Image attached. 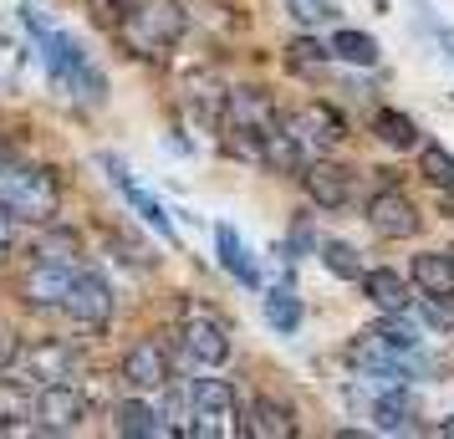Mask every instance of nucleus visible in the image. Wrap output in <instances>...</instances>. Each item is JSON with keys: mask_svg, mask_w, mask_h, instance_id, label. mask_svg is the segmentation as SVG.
<instances>
[{"mask_svg": "<svg viewBox=\"0 0 454 439\" xmlns=\"http://www.w3.org/2000/svg\"><path fill=\"white\" fill-rule=\"evenodd\" d=\"M291 133H296L307 148H332V144H342V138H348V123H342V113H337V107L307 103V107H296Z\"/></svg>", "mask_w": 454, "mask_h": 439, "instance_id": "obj_11", "label": "nucleus"}, {"mask_svg": "<svg viewBox=\"0 0 454 439\" xmlns=\"http://www.w3.org/2000/svg\"><path fill=\"white\" fill-rule=\"evenodd\" d=\"M419 174H424L434 189H454V153L444 144H424L419 148Z\"/></svg>", "mask_w": 454, "mask_h": 439, "instance_id": "obj_26", "label": "nucleus"}, {"mask_svg": "<svg viewBox=\"0 0 454 439\" xmlns=\"http://www.w3.org/2000/svg\"><path fill=\"white\" fill-rule=\"evenodd\" d=\"M286 16L296 26L317 31V26H327L332 16H337V5H332V0H286Z\"/></svg>", "mask_w": 454, "mask_h": 439, "instance_id": "obj_28", "label": "nucleus"}, {"mask_svg": "<svg viewBox=\"0 0 454 439\" xmlns=\"http://www.w3.org/2000/svg\"><path fill=\"white\" fill-rule=\"evenodd\" d=\"M240 435H255V439H286L296 435V419L281 398H255L240 419Z\"/></svg>", "mask_w": 454, "mask_h": 439, "instance_id": "obj_15", "label": "nucleus"}, {"mask_svg": "<svg viewBox=\"0 0 454 439\" xmlns=\"http://www.w3.org/2000/svg\"><path fill=\"white\" fill-rule=\"evenodd\" d=\"M113 424H118V435H133V439H144V435H168L164 414H159L153 404H144V398H123Z\"/></svg>", "mask_w": 454, "mask_h": 439, "instance_id": "obj_21", "label": "nucleus"}, {"mask_svg": "<svg viewBox=\"0 0 454 439\" xmlns=\"http://www.w3.org/2000/svg\"><path fill=\"white\" fill-rule=\"evenodd\" d=\"M372 333L383 337L388 348H398V353H419V342H424V337H419V322H413V317H403V312H388L378 327H372Z\"/></svg>", "mask_w": 454, "mask_h": 439, "instance_id": "obj_27", "label": "nucleus"}, {"mask_svg": "<svg viewBox=\"0 0 454 439\" xmlns=\"http://www.w3.org/2000/svg\"><path fill=\"white\" fill-rule=\"evenodd\" d=\"M184 5L179 0H138V5H128V16L118 21V36L133 57H168L179 36H184Z\"/></svg>", "mask_w": 454, "mask_h": 439, "instance_id": "obj_2", "label": "nucleus"}, {"mask_svg": "<svg viewBox=\"0 0 454 439\" xmlns=\"http://www.w3.org/2000/svg\"><path fill=\"white\" fill-rule=\"evenodd\" d=\"M419 312H424V322H429L434 333H450V327H454V302H450V296H424V307H419Z\"/></svg>", "mask_w": 454, "mask_h": 439, "instance_id": "obj_30", "label": "nucleus"}, {"mask_svg": "<svg viewBox=\"0 0 454 439\" xmlns=\"http://www.w3.org/2000/svg\"><path fill=\"white\" fill-rule=\"evenodd\" d=\"M184 348L194 363H205V368H220L230 357V333L215 322V317H189L184 322Z\"/></svg>", "mask_w": 454, "mask_h": 439, "instance_id": "obj_14", "label": "nucleus"}, {"mask_svg": "<svg viewBox=\"0 0 454 439\" xmlns=\"http://www.w3.org/2000/svg\"><path fill=\"white\" fill-rule=\"evenodd\" d=\"M0 209L21 225H51L62 209V184L42 164H0Z\"/></svg>", "mask_w": 454, "mask_h": 439, "instance_id": "obj_1", "label": "nucleus"}, {"mask_svg": "<svg viewBox=\"0 0 454 439\" xmlns=\"http://www.w3.org/2000/svg\"><path fill=\"white\" fill-rule=\"evenodd\" d=\"M332 57H342L348 67H372L378 62V42H372L368 31H348V26H342V31L332 36Z\"/></svg>", "mask_w": 454, "mask_h": 439, "instance_id": "obj_24", "label": "nucleus"}, {"mask_svg": "<svg viewBox=\"0 0 454 439\" xmlns=\"http://www.w3.org/2000/svg\"><path fill=\"white\" fill-rule=\"evenodd\" d=\"M301 184H307V200L317 209H342L352 194V174L342 164H327V159H311L301 169Z\"/></svg>", "mask_w": 454, "mask_h": 439, "instance_id": "obj_10", "label": "nucleus"}, {"mask_svg": "<svg viewBox=\"0 0 454 439\" xmlns=\"http://www.w3.org/2000/svg\"><path fill=\"white\" fill-rule=\"evenodd\" d=\"M363 296L378 312H409V286L398 271H363Z\"/></svg>", "mask_w": 454, "mask_h": 439, "instance_id": "obj_19", "label": "nucleus"}, {"mask_svg": "<svg viewBox=\"0 0 454 439\" xmlns=\"http://www.w3.org/2000/svg\"><path fill=\"white\" fill-rule=\"evenodd\" d=\"M225 128L261 133V138H266L270 128H281L270 92H261V87H230V98H225Z\"/></svg>", "mask_w": 454, "mask_h": 439, "instance_id": "obj_8", "label": "nucleus"}, {"mask_svg": "<svg viewBox=\"0 0 454 439\" xmlns=\"http://www.w3.org/2000/svg\"><path fill=\"white\" fill-rule=\"evenodd\" d=\"M413 286L424 296H450L454 302V266H450V255L444 251H424V255H413Z\"/></svg>", "mask_w": 454, "mask_h": 439, "instance_id": "obj_16", "label": "nucleus"}, {"mask_svg": "<svg viewBox=\"0 0 454 439\" xmlns=\"http://www.w3.org/2000/svg\"><path fill=\"white\" fill-rule=\"evenodd\" d=\"M444 255H450V266H454V246H450V251H444Z\"/></svg>", "mask_w": 454, "mask_h": 439, "instance_id": "obj_35", "label": "nucleus"}, {"mask_svg": "<svg viewBox=\"0 0 454 439\" xmlns=\"http://www.w3.org/2000/svg\"><path fill=\"white\" fill-rule=\"evenodd\" d=\"M16 363H21V337L0 322V373H5V368H16Z\"/></svg>", "mask_w": 454, "mask_h": 439, "instance_id": "obj_31", "label": "nucleus"}, {"mask_svg": "<svg viewBox=\"0 0 454 439\" xmlns=\"http://www.w3.org/2000/svg\"><path fill=\"white\" fill-rule=\"evenodd\" d=\"M103 164H107V179L118 184V194H123V200H128L133 209H138V220H148V225H153V231L164 235V240H174V220H168V209L159 205V200H153L148 189L133 184V174H128V169L118 164V159H103Z\"/></svg>", "mask_w": 454, "mask_h": 439, "instance_id": "obj_13", "label": "nucleus"}, {"mask_svg": "<svg viewBox=\"0 0 454 439\" xmlns=\"http://www.w3.org/2000/svg\"><path fill=\"white\" fill-rule=\"evenodd\" d=\"M118 378H123L133 394H159V388L168 383V357H164V348H159L153 337H138V342L123 353V363H118Z\"/></svg>", "mask_w": 454, "mask_h": 439, "instance_id": "obj_7", "label": "nucleus"}, {"mask_svg": "<svg viewBox=\"0 0 454 439\" xmlns=\"http://www.w3.org/2000/svg\"><path fill=\"white\" fill-rule=\"evenodd\" d=\"M439 435H444V439H454V414L444 419V424H439Z\"/></svg>", "mask_w": 454, "mask_h": 439, "instance_id": "obj_34", "label": "nucleus"}, {"mask_svg": "<svg viewBox=\"0 0 454 439\" xmlns=\"http://www.w3.org/2000/svg\"><path fill=\"white\" fill-rule=\"evenodd\" d=\"M372 133H378L388 148H413L419 144V123H413L409 113H398V107H378V113H372Z\"/></svg>", "mask_w": 454, "mask_h": 439, "instance_id": "obj_22", "label": "nucleus"}, {"mask_svg": "<svg viewBox=\"0 0 454 439\" xmlns=\"http://www.w3.org/2000/svg\"><path fill=\"white\" fill-rule=\"evenodd\" d=\"M72 281H77V266H67L62 255H46V261H36L26 271L21 307H31V312H57L67 302V292H72Z\"/></svg>", "mask_w": 454, "mask_h": 439, "instance_id": "obj_4", "label": "nucleus"}, {"mask_svg": "<svg viewBox=\"0 0 454 439\" xmlns=\"http://www.w3.org/2000/svg\"><path fill=\"white\" fill-rule=\"evenodd\" d=\"M21 368H26V378H36V383H72L77 353H72V342H62V337H46L31 353H21Z\"/></svg>", "mask_w": 454, "mask_h": 439, "instance_id": "obj_12", "label": "nucleus"}, {"mask_svg": "<svg viewBox=\"0 0 454 439\" xmlns=\"http://www.w3.org/2000/svg\"><path fill=\"white\" fill-rule=\"evenodd\" d=\"M266 322L276 333H296V327H301V296L286 292V286L266 292Z\"/></svg>", "mask_w": 454, "mask_h": 439, "instance_id": "obj_25", "label": "nucleus"}, {"mask_svg": "<svg viewBox=\"0 0 454 439\" xmlns=\"http://www.w3.org/2000/svg\"><path fill=\"white\" fill-rule=\"evenodd\" d=\"M368 225L383 240H409L419 231V209H413V200L403 189H378L368 200Z\"/></svg>", "mask_w": 454, "mask_h": 439, "instance_id": "obj_9", "label": "nucleus"}, {"mask_svg": "<svg viewBox=\"0 0 454 439\" xmlns=\"http://www.w3.org/2000/svg\"><path fill=\"white\" fill-rule=\"evenodd\" d=\"M189 414H194V424H189L184 435H200V439L235 435L240 424H230V419L240 414V398H235V388H230L225 378H194L189 383Z\"/></svg>", "mask_w": 454, "mask_h": 439, "instance_id": "obj_3", "label": "nucleus"}, {"mask_svg": "<svg viewBox=\"0 0 454 439\" xmlns=\"http://www.w3.org/2000/svg\"><path fill=\"white\" fill-rule=\"evenodd\" d=\"M317 255H322V266H327L337 281H363V271H368V266H363V255L352 251L348 240H322Z\"/></svg>", "mask_w": 454, "mask_h": 439, "instance_id": "obj_23", "label": "nucleus"}, {"mask_svg": "<svg viewBox=\"0 0 454 439\" xmlns=\"http://www.w3.org/2000/svg\"><path fill=\"white\" fill-rule=\"evenodd\" d=\"M62 312L77 322V327H87V333H103L107 322H113V286H107L98 271H77V281H72V292H67Z\"/></svg>", "mask_w": 454, "mask_h": 439, "instance_id": "obj_5", "label": "nucleus"}, {"mask_svg": "<svg viewBox=\"0 0 454 439\" xmlns=\"http://www.w3.org/2000/svg\"><path fill=\"white\" fill-rule=\"evenodd\" d=\"M439 42H444V51H450V62H454V26L444 31V36H439Z\"/></svg>", "mask_w": 454, "mask_h": 439, "instance_id": "obj_33", "label": "nucleus"}, {"mask_svg": "<svg viewBox=\"0 0 454 439\" xmlns=\"http://www.w3.org/2000/svg\"><path fill=\"white\" fill-rule=\"evenodd\" d=\"M372 424L383 429V435H409L413 429V398L403 388H388V394L372 398Z\"/></svg>", "mask_w": 454, "mask_h": 439, "instance_id": "obj_20", "label": "nucleus"}, {"mask_svg": "<svg viewBox=\"0 0 454 439\" xmlns=\"http://www.w3.org/2000/svg\"><path fill=\"white\" fill-rule=\"evenodd\" d=\"M36 414V394L21 378H0V429H26Z\"/></svg>", "mask_w": 454, "mask_h": 439, "instance_id": "obj_18", "label": "nucleus"}, {"mask_svg": "<svg viewBox=\"0 0 454 439\" xmlns=\"http://www.w3.org/2000/svg\"><path fill=\"white\" fill-rule=\"evenodd\" d=\"M332 46H317V42H291L286 46V67H296V72H311V67H327Z\"/></svg>", "mask_w": 454, "mask_h": 439, "instance_id": "obj_29", "label": "nucleus"}, {"mask_svg": "<svg viewBox=\"0 0 454 439\" xmlns=\"http://www.w3.org/2000/svg\"><path fill=\"white\" fill-rule=\"evenodd\" d=\"M215 246H220V266H225L240 286H261V271H255V261H250L246 240L235 235V225H215Z\"/></svg>", "mask_w": 454, "mask_h": 439, "instance_id": "obj_17", "label": "nucleus"}, {"mask_svg": "<svg viewBox=\"0 0 454 439\" xmlns=\"http://www.w3.org/2000/svg\"><path fill=\"white\" fill-rule=\"evenodd\" d=\"M82 419H87V398L72 383H42V394H36V424H42L46 435H72V429H82Z\"/></svg>", "mask_w": 454, "mask_h": 439, "instance_id": "obj_6", "label": "nucleus"}, {"mask_svg": "<svg viewBox=\"0 0 454 439\" xmlns=\"http://www.w3.org/2000/svg\"><path fill=\"white\" fill-rule=\"evenodd\" d=\"M11 251H16V220H11V215L0 209V261H5Z\"/></svg>", "mask_w": 454, "mask_h": 439, "instance_id": "obj_32", "label": "nucleus"}]
</instances>
